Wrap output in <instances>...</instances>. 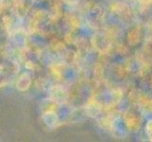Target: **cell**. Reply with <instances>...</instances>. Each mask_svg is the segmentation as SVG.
Here are the masks:
<instances>
[{"instance_id":"cell-1","label":"cell","mask_w":152,"mask_h":142,"mask_svg":"<svg viewBox=\"0 0 152 142\" xmlns=\"http://www.w3.org/2000/svg\"><path fill=\"white\" fill-rule=\"evenodd\" d=\"M91 45L98 53L107 54L112 49V38L107 32H96L91 38Z\"/></svg>"},{"instance_id":"cell-2","label":"cell","mask_w":152,"mask_h":142,"mask_svg":"<svg viewBox=\"0 0 152 142\" xmlns=\"http://www.w3.org/2000/svg\"><path fill=\"white\" fill-rule=\"evenodd\" d=\"M122 118L128 132L136 133L142 126V118H141L139 113L132 108L125 111L122 116Z\"/></svg>"},{"instance_id":"cell-3","label":"cell","mask_w":152,"mask_h":142,"mask_svg":"<svg viewBox=\"0 0 152 142\" xmlns=\"http://www.w3.org/2000/svg\"><path fill=\"white\" fill-rule=\"evenodd\" d=\"M105 16V10L100 5H94L87 13V22L94 29L101 27Z\"/></svg>"},{"instance_id":"cell-4","label":"cell","mask_w":152,"mask_h":142,"mask_svg":"<svg viewBox=\"0 0 152 142\" xmlns=\"http://www.w3.org/2000/svg\"><path fill=\"white\" fill-rule=\"evenodd\" d=\"M129 99L138 107L152 112V98L149 97L148 94L133 90L129 94Z\"/></svg>"},{"instance_id":"cell-5","label":"cell","mask_w":152,"mask_h":142,"mask_svg":"<svg viewBox=\"0 0 152 142\" xmlns=\"http://www.w3.org/2000/svg\"><path fill=\"white\" fill-rule=\"evenodd\" d=\"M49 98L59 104H62L69 99L70 93L62 85H56L49 88Z\"/></svg>"},{"instance_id":"cell-6","label":"cell","mask_w":152,"mask_h":142,"mask_svg":"<svg viewBox=\"0 0 152 142\" xmlns=\"http://www.w3.org/2000/svg\"><path fill=\"white\" fill-rule=\"evenodd\" d=\"M143 40V29L140 25L130 28L126 34V41L129 46H137Z\"/></svg>"},{"instance_id":"cell-7","label":"cell","mask_w":152,"mask_h":142,"mask_svg":"<svg viewBox=\"0 0 152 142\" xmlns=\"http://www.w3.org/2000/svg\"><path fill=\"white\" fill-rule=\"evenodd\" d=\"M42 120L45 125L49 129H56L60 125V117L57 111H48L42 113Z\"/></svg>"},{"instance_id":"cell-8","label":"cell","mask_w":152,"mask_h":142,"mask_svg":"<svg viewBox=\"0 0 152 142\" xmlns=\"http://www.w3.org/2000/svg\"><path fill=\"white\" fill-rule=\"evenodd\" d=\"M31 83H32V79L30 75L28 73H22L16 78L14 85L19 92H26L30 88Z\"/></svg>"},{"instance_id":"cell-9","label":"cell","mask_w":152,"mask_h":142,"mask_svg":"<svg viewBox=\"0 0 152 142\" xmlns=\"http://www.w3.org/2000/svg\"><path fill=\"white\" fill-rule=\"evenodd\" d=\"M113 73L118 79H125L129 75V68L126 65L117 64L113 66Z\"/></svg>"},{"instance_id":"cell-10","label":"cell","mask_w":152,"mask_h":142,"mask_svg":"<svg viewBox=\"0 0 152 142\" xmlns=\"http://www.w3.org/2000/svg\"><path fill=\"white\" fill-rule=\"evenodd\" d=\"M12 8L18 15H23L27 10V5H26L24 0H13Z\"/></svg>"},{"instance_id":"cell-11","label":"cell","mask_w":152,"mask_h":142,"mask_svg":"<svg viewBox=\"0 0 152 142\" xmlns=\"http://www.w3.org/2000/svg\"><path fill=\"white\" fill-rule=\"evenodd\" d=\"M145 133L150 141H152V119L148 120L145 125Z\"/></svg>"},{"instance_id":"cell-12","label":"cell","mask_w":152,"mask_h":142,"mask_svg":"<svg viewBox=\"0 0 152 142\" xmlns=\"http://www.w3.org/2000/svg\"><path fill=\"white\" fill-rule=\"evenodd\" d=\"M62 1H64L65 3L69 5H75L78 2V0H62Z\"/></svg>"},{"instance_id":"cell-13","label":"cell","mask_w":152,"mask_h":142,"mask_svg":"<svg viewBox=\"0 0 152 142\" xmlns=\"http://www.w3.org/2000/svg\"><path fill=\"white\" fill-rule=\"evenodd\" d=\"M141 3L144 5H148V4H152V0H140Z\"/></svg>"},{"instance_id":"cell-14","label":"cell","mask_w":152,"mask_h":142,"mask_svg":"<svg viewBox=\"0 0 152 142\" xmlns=\"http://www.w3.org/2000/svg\"><path fill=\"white\" fill-rule=\"evenodd\" d=\"M149 82H150V85H151V87H152V75H151V77H150V80H149Z\"/></svg>"}]
</instances>
